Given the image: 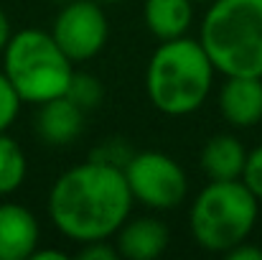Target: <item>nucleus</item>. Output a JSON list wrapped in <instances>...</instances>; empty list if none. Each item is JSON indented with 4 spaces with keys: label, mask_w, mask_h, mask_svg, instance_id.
<instances>
[{
    "label": "nucleus",
    "mask_w": 262,
    "mask_h": 260,
    "mask_svg": "<svg viewBox=\"0 0 262 260\" xmlns=\"http://www.w3.org/2000/svg\"><path fill=\"white\" fill-rule=\"evenodd\" d=\"M133 194L122 166L89 158L61 173L49 191V219L54 227L74 240H112L133 212Z\"/></svg>",
    "instance_id": "nucleus-1"
},
{
    "label": "nucleus",
    "mask_w": 262,
    "mask_h": 260,
    "mask_svg": "<svg viewBox=\"0 0 262 260\" xmlns=\"http://www.w3.org/2000/svg\"><path fill=\"white\" fill-rule=\"evenodd\" d=\"M214 74L216 69L199 38L158 41L145 67V94L158 112L183 117L209 99Z\"/></svg>",
    "instance_id": "nucleus-2"
},
{
    "label": "nucleus",
    "mask_w": 262,
    "mask_h": 260,
    "mask_svg": "<svg viewBox=\"0 0 262 260\" xmlns=\"http://www.w3.org/2000/svg\"><path fill=\"white\" fill-rule=\"evenodd\" d=\"M199 44L222 77L262 79V0H211Z\"/></svg>",
    "instance_id": "nucleus-3"
},
{
    "label": "nucleus",
    "mask_w": 262,
    "mask_h": 260,
    "mask_svg": "<svg viewBox=\"0 0 262 260\" xmlns=\"http://www.w3.org/2000/svg\"><path fill=\"white\" fill-rule=\"evenodd\" d=\"M257 217L260 199L242 184V178L209 181L191 202L188 230L199 248L227 255L232 248L250 240Z\"/></svg>",
    "instance_id": "nucleus-4"
},
{
    "label": "nucleus",
    "mask_w": 262,
    "mask_h": 260,
    "mask_svg": "<svg viewBox=\"0 0 262 260\" xmlns=\"http://www.w3.org/2000/svg\"><path fill=\"white\" fill-rule=\"evenodd\" d=\"M3 72L15 87L20 102L41 105L67 94L74 62L59 49L51 31L20 28L3 49Z\"/></svg>",
    "instance_id": "nucleus-5"
},
{
    "label": "nucleus",
    "mask_w": 262,
    "mask_h": 260,
    "mask_svg": "<svg viewBox=\"0 0 262 260\" xmlns=\"http://www.w3.org/2000/svg\"><path fill=\"white\" fill-rule=\"evenodd\" d=\"M127 189L143 207L166 212L176 209L188 194V178L181 164L163 151H140L122 166Z\"/></svg>",
    "instance_id": "nucleus-6"
},
{
    "label": "nucleus",
    "mask_w": 262,
    "mask_h": 260,
    "mask_svg": "<svg viewBox=\"0 0 262 260\" xmlns=\"http://www.w3.org/2000/svg\"><path fill=\"white\" fill-rule=\"evenodd\" d=\"M51 36L74 64L94 59L110 38V23L102 10V3L67 0V5L54 18Z\"/></svg>",
    "instance_id": "nucleus-7"
},
{
    "label": "nucleus",
    "mask_w": 262,
    "mask_h": 260,
    "mask_svg": "<svg viewBox=\"0 0 262 260\" xmlns=\"http://www.w3.org/2000/svg\"><path fill=\"white\" fill-rule=\"evenodd\" d=\"M41 243L36 214L15 202L0 204V260H31Z\"/></svg>",
    "instance_id": "nucleus-8"
},
{
    "label": "nucleus",
    "mask_w": 262,
    "mask_h": 260,
    "mask_svg": "<svg viewBox=\"0 0 262 260\" xmlns=\"http://www.w3.org/2000/svg\"><path fill=\"white\" fill-rule=\"evenodd\" d=\"M168 227L156 217H127L115 232L117 255L125 260H156L168 248Z\"/></svg>",
    "instance_id": "nucleus-9"
},
{
    "label": "nucleus",
    "mask_w": 262,
    "mask_h": 260,
    "mask_svg": "<svg viewBox=\"0 0 262 260\" xmlns=\"http://www.w3.org/2000/svg\"><path fill=\"white\" fill-rule=\"evenodd\" d=\"M222 117L232 128H255L262 123V79L260 77H224L219 89Z\"/></svg>",
    "instance_id": "nucleus-10"
},
{
    "label": "nucleus",
    "mask_w": 262,
    "mask_h": 260,
    "mask_svg": "<svg viewBox=\"0 0 262 260\" xmlns=\"http://www.w3.org/2000/svg\"><path fill=\"white\" fill-rule=\"evenodd\" d=\"M84 130V110L67 94L38 105L36 133L49 146H69Z\"/></svg>",
    "instance_id": "nucleus-11"
},
{
    "label": "nucleus",
    "mask_w": 262,
    "mask_h": 260,
    "mask_svg": "<svg viewBox=\"0 0 262 260\" xmlns=\"http://www.w3.org/2000/svg\"><path fill=\"white\" fill-rule=\"evenodd\" d=\"M245 158H247V148L242 146V141L232 133H219L204 143L199 161L209 181H232L242 176Z\"/></svg>",
    "instance_id": "nucleus-12"
},
{
    "label": "nucleus",
    "mask_w": 262,
    "mask_h": 260,
    "mask_svg": "<svg viewBox=\"0 0 262 260\" xmlns=\"http://www.w3.org/2000/svg\"><path fill=\"white\" fill-rule=\"evenodd\" d=\"M143 21L148 33L156 41H171L188 33L193 23V3L191 0H145Z\"/></svg>",
    "instance_id": "nucleus-13"
},
{
    "label": "nucleus",
    "mask_w": 262,
    "mask_h": 260,
    "mask_svg": "<svg viewBox=\"0 0 262 260\" xmlns=\"http://www.w3.org/2000/svg\"><path fill=\"white\" fill-rule=\"evenodd\" d=\"M28 161L15 138L0 133V196H10L26 181Z\"/></svg>",
    "instance_id": "nucleus-14"
},
{
    "label": "nucleus",
    "mask_w": 262,
    "mask_h": 260,
    "mask_svg": "<svg viewBox=\"0 0 262 260\" xmlns=\"http://www.w3.org/2000/svg\"><path fill=\"white\" fill-rule=\"evenodd\" d=\"M67 97L74 99L82 110H89V107L99 105V99H102V85L94 77H89V74L74 72V77L69 82V89H67Z\"/></svg>",
    "instance_id": "nucleus-15"
},
{
    "label": "nucleus",
    "mask_w": 262,
    "mask_h": 260,
    "mask_svg": "<svg viewBox=\"0 0 262 260\" xmlns=\"http://www.w3.org/2000/svg\"><path fill=\"white\" fill-rule=\"evenodd\" d=\"M20 105L23 102H20L15 87L10 85V79L0 69V133H8V128L15 123V117L20 112Z\"/></svg>",
    "instance_id": "nucleus-16"
},
{
    "label": "nucleus",
    "mask_w": 262,
    "mask_h": 260,
    "mask_svg": "<svg viewBox=\"0 0 262 260\" xmlns=\"http://www.w3.org/2000/svg\"><path fill=\"white\" fill-rule=\"evenodd\" d=\"M242 184L262 202V143L255 146L252 151H247L245 158V169H242Z\"/></svg>",
    "instance_id": "nucleus-17"
},
{
    "label": "nucleus",
    "mask_w": 262,
    "mask_h": 260,
    "mask_svg": "<svg viewBox=\"0 0 262 260\" xmlns=\"http://www.w3.org/2000/svg\"><path fill=\"white\" fill-rule=\"evenodd\" d=\"M77 255L82 260H115L117 248L112 240H92V243H82V250Z\"/></svg>",
    "instance_id": "nucleus-18"
},
{
    "label": "nucleus",
    "mask_w": 262,
    "mask_h": 260,
    "mask_svg": "<svg viewBox=\"0 0 262 260\" xmlns=\"http://www.w3.org/2000/svg\"><path fill=\"white\" fill-rule=\"evenodd\" d=\"M227 258L229 260H262V248L255 245V243H250V240H245L237 248H232L227 253Z\"/></svg>",
    "instance_id": "nucleus-19"
},
{
    "label": "nucleus",
    "mask_w": 262,
    "mask_h": 260,
    "mask_svg": "<svg viewBox=\"0 0 262 260\" xmlns=\"http://www.w3.org/2000/svg\"><path fill=\"white\" fill-rule=\"evenodd\" d=\"M69 255L64 253V250H41V248H36L33 250V255H31V260H67Z\"/></svg>",
    "instance_id": "nucleus-20"
},
{
    "label": "nucleus",
    "mask_w": 262,
    "mask_h": 260,
    "mask_svg": "<svg viewBox=\"0 0 262 260\" xmlns=\"http://www.w3.org/2000/svg\"><path fill=\"white\" fill-rule=\"evenodd\" d=\"M10 33H13V28H10V21H8L5 10L0 8V54H3V49H5V44H8Z\"/></svg>",
    "instance_id": "nucleus-21"
},
{
    "label": "nucleus",
    "mask_w": 262,
    "mask_h": 260,
    "mask_svg": "<svg viewBox=\"0 0 262 260\" xmlns=\"http://www.w3.org/2000/svg\"><path fill=\"white\" fill-rule=\"evenodd\" d=\"M97 3H102V5H104V3H125V0H97Z\"/></svg>",
    "instance_id": "nucleus-22"
},
{
    "label": "nucleus",
    "mask_w": 262,
    "mask_h": 260,
    "mask_svg": "<svg viewBox=\"0 0 262 260\" xmlns=\"http://www.w3.org/2000/svg\"><path fill=\"white\" fill-rule=\"evenodd\" d=\"M191 3H193V5H196V3L201 5V3H211V0H191Z\"/></svg>",
    "instance_id": "nucleus-23"
}]
</instances>
